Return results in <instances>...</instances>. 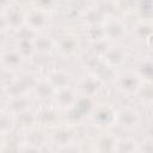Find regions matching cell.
Here are the masks:
<instances>
[{
    "label": "cell",
    "mask_w": 153,
    "mask_h": 153,
    "mask_svg": "<svg viewBox=\"0 0 153 153\" xmlns=\"http://www.w3.org/2000/svg\"><path fill=\"white\" fill-rule=\"evenodd\" d=\"M48 23H49V18L44 8L35 6L24 12V24L33 32L44 30Z\"/></svg>",
    "instance_id": "1"
},
{
    "label": "cell",
    "mask_w": 153,
    "mask_h": 153,
    "mask_svg": "<svg viewBox=\"0 0 153 153\" xmlns=\"http://www.w3.org/2000/svg\"><path fill=\"white\" fill-rule=\"evenodd\" d=\"M36 81L37 80L33 79L31 75H23L8 82L6 86H4V90H5V93L10 98L19 97V96H27V93L31 90H33Z\"/></svg>",
    "instance_id": "2"
},
{
    "label": "cell",
    "mask_w": 153,
    "mask_h": 153,
    "mask_svg": "<svg viewBox=\"0 0 153 153\" xmlns=\"http://www.w3.org/2000/svg\"><path fill=\"white\" fill-rule=\"evenodd\" d=\"M90 116L94 126L100 128H106L115 124L116 110L112 109L110 105H99L97 108H93Z\"/></svg>",
    "instance_id": "3"
},
{
    "label": "cell",
    "mask_w": 153,
    "mask_h": 153,
    "mask_svg": "<svg viewBox=\"0 0 153 153\" xmlns=\"http://www.w3.org/2000/svg\"><path fill=\"white\" fill-rule=\"evenodd\" d=\"M140 114L135 108L126 106L121 110L116 111V120L115 123H117L121 128L126 130H133L135 129L140 123Z\"/></svg>",
    "instance_id": "4"
},
{
    "label": "cell",
    "mask_w": 153,
    "mask_h": 153,
    "mask_svg": "<svg viewBox=\"0 0 153 153\" xmlns=\"http://www.w3.org/2000/svg\"><path fill=\"white\" fill-rule=\"evenodd\" d=\"M116 86L124 94H135L141 88V79L135 72H126L117 76Z\"/></svg>",
    "instance_id": "5"
},
{
    "label": "cell",
    "mask_w": 153,
    "mask_h": 153,
    "mask_svg": "<svg viewBox=\"0 0 153 153\" xmlns=\"http://www.w3.org/2000/svg\"><path fill=\"white\" fill-rule=\"evenodd\" d=\"M104 27V33H105V39H111V41H118L123 38L126 35V24L123 20L120 18H106L105 22L103 23Z\"/></svg>",
    "instance_id": "6"
},
{
    "label": "cell",
    "mask_w": 153,
    "mask_h": 153,
    "mask_svg": "<svg viewBox=\"0 0 153 153\" xmlns=\"http://www.w3.org/2000/svg\"><path fill=\"white\" fill-rule=\"evenodd\" d=\"M2 17L6 22L7 27L11 29H20L24 24V12L20 10L19 6L14 4H8L2 12Z\"/></svg>",
    "instance_id": "7"
},
{
    "label": "cell",
    "mask_w": 153,
    "mask_h": 153,
    "mask_svg": "<svg viewBox=\"0 0 153 153\" xmlns=\"http://www.w3.org/2000/svg\"><path fill=\"white\" fill-rule=\"evenodd\" d=\"M127 59V53L122 47H109L103 51V62L110 68L121 67Z\"/></svg>",
    "instance_id": "8"
},
{
    "label": "cell",
    "mask_w": 153,
    "mask_h": 153,
    "mask_svg": "<svg viewBox=\"0 0 153 153\" xmlns=\"http://www.w3.org/2000/svg\"><path fill=\"white\" fill-rule=\"evenodd\" d=\"M55 48L56 50H59L61 55L71 56V55H74L79 50L80 42L76 36L72 33H66L61 36L57 42H55Z\"/></svg>",
    "instance_id": "9"
},
{
    "label": "cell",
    "mask_w": 153,
    "mask_h": 153,
    "mask_svg": "<svg viewBox=\"0 0 153 153\" xmlns=\"http://www.w3.org/2000/svg\"><path fill=\"white\" fill-rule=\"evenodd\" d=\"M23 61H24V57L20 55V53L17 49L5 50L0 55V63H1V66L5 69L11 71V72L18 71L22 67Z\"/></svg>",
    "instance_id": "10"
},
{
    "label": "cell",
    "mask_w": 153,
    "mask_h": 153,
    "mask_svg": "<svg viewBox=\"0 0 153 153\" xmlns=\"http://www.w3.org/2000/svg\"><path fill=\"white\" fill-rule=\"evenodd\" d=\"M78 93L76 90L72 88L71 86L60 88L56 91L55 93V99H56V104L59 108H63V109H69L73 106V104L75 103V100L78 99Z\"/></svg>",
    "instance_id": "11"
},
{
    "label": "cell",
    "mask_w": 153,
    "mask_h": 153,
    "mask_svg": "<svg viewBox=\"0 0 153 153\" xmlns=\"http://www.w3.org/2000/svg\"><path fill=\"white\" fill-rule=\"evenodd\" d=\"M117 139L111 133H104L94 142V148L98 153H115Z\"/></svg>",
    "instance_id": "12"
},
{
    "label": "cell",
    "mask_w": 153,
    "mask_h": 153,
    "mask_svg": "<svg viewBox=\"0 0 153 153\" xmlns=\"http://www.w3.org/2000/svg\"><path fill=\"white\" fill-rule=\"evenodd\" d=\"M99 87H100V81L94 75H88L82 78L78 85V88L80 90L81 96L90 97V98H92L98 93Z\"/></svg>",
    "instance_id": "13"
},
{
    "label": "cell",
    "mask_w": 153,
    "mask_h": 153,
    "mask_svg": "<svg viewBox=\"0 0 153 153\" xmlns=\"http://www.w3.org/2000/svg\"><path fill=\"white\" fill-rule=\"evenodd\" d=\"M106 13L104 10L100 8V6H92L90 8H87L85 11V16H84V19H85V23L88 25H100L105 22L106 19Z\"/></svg>",
    "instance_id": "14"
},
{
    "label": "cell",
    "mask_w": 153,
    "mask_h": 153,
    "mask_svg": "<svg viewBox=\"0 0 153 153\" xmlns=\"http://www.w3.org/2000/svg\"><path fill=\"white\" fill-rule=\"evenodd\" d=\"M30 105H31V100H30L29 96H19V97L10 98V102H8L10 114L19 115L25 111H29Z\"/></svg>",
    "instance_id": "15"
},
{
    "label": "cell",
    "mask_w": 153,
    "mask_h": 153,
    "mask_svg": "<svg viewBox=\"0 0 153 153\" xmlns=\"http://www.w3.org/2000/svg\"><path fill=\"white\" fill-rule=\"evenodd\" d=\"M53 140L57 146L66 147V146L71 145V142L74 140V133L67 126L59 127V128H56V130L53 134Z\"/></svg>",
    "instance_id": "16"
},
{
    "label": "cell",
    "mask_w": 153,
    "mask_h": 153,
    "mask_svg": "<svg viewBox=\"0 0 153 153\" xmlns=\"http://www.w3.org/2000/svg\"><path fill=\"white\" fill-rule=\"evenodd\" d=\"M33 92L39 99L45 100V99L53 97V94L56 93V90L54 88V86L50 84V81L48 79H42V80L36 81V84L33 86Z\"/></svg>",
    "instance_id": "17"
},
{
    "label": "cell",
    "mask_w": 153,
    "mask_h": 153,
    "mask_svg": "<svg viewBox=\"0 0 153 153\" xmlns=\"http://www.w3.org/2000/svg\"><path fill=\"white\" fill-rule=\"evenodd\" d=\"M50 84L54 86V88L57 91L60 88H63V87H67L69 86V75L67 72L62 71V69H59V71H54L49 78H47Z\"/></svg>",
    "instance_id": "18"
},
{
    "label": "cell",
    "mask_w": 153,
    "mask_h": 153,
    "mask_svg": "<svg viewBox=\"0 0 153 153\" xmlns=\"http://www.w3.org/2000/svg\"><path fill=\"white\" fill-rule=\"evenodd\" d=\"M33 48L39 53L48 54L55 48V41L48 36H36L33 38Z\"/></svg>",
    "instance_id": "19"
},
{
    "label": "cell",
    "mask_w": 153,
    "mask_h": 153,
    "mask_svg": "<svg viewBox=\"0 0 153 153\" xmlns=\"http://www.w3.org/2000/svg\"><path fill=\"white\" fill-rule=\"evenodd\" d=\"M135 74L141 79V80H146L147 82H151L152 76H153V63L151 59H145L142 60L136 68Z\"/></svg>",
    "instance_id": "20"
},
{
    "label": "cell",
    "mask_w": 153,
    "mask_h": 153,
    "mask_svg": "<svg viewBox=\"0 0 153 153\" xmlns=\"http://www.w3.org/2000/svg\"><path fill=\"white\" fill-rule=\"evenodd\" d=\"M86 36L88 41L92 43H102L105 39V33H104V27L103 24L100 25H88L86 29Z\"/></svg>",
    "instance_id": "21"
},
{
    "label": "cell",
    "mask_w": 153,
    "mask_h": 153,
    "mask_svg": "<svg viewBox=\"0 0 153 153\" xmlns=\"http://www.w3.org/2000/svg\"><path fill=\"white\" fill-rule=\"evenodd\" d=\"M137 143L131 137H124L117 140L115 153H135L137 152Z\"/></svg>",
    "instance_id": "22"
},
{
    "label": "cell",
    "mask_w": 153,
    "mask_h": 153,
    "mask_svg": "<svg viewBox=\"0 0 153 153\" xmlns=\"http://www.w3.org/2000/svg\"><path fill=\"white\" fill-rule=\"evenodd\" d=\"M135 33L141 39L149 41L152 37V24L148 20H141L135 25Z\"/></svg>",
    "instance_id": "23"
},
{
    "label": "cell",
    "mask_w": 153,
    "mask_h": 153,
    "mask_svg": "<svg viewBox=\"0 0 153 153\" xmlns=\"http://www.w3.org/2000/svg\"><path fill=\"white\" fill-rule=\"evenodd\" d=\"M35 117H36V121H39L43 124H53L57 118L56 111L54 108H44Z\"/></svg>",
    "instance_id": "24"
},
{
    "label": "cell",
    "mask_w": 153,
    "mask_h": 153,
    "mask_svg": "<svg viewBox=\"0 0 153 153\" xmlns=\"http://www.w3.org/2000/svg\"><path fill=\"white\" fill-rule=\"evenodd\" d=\"M16 124V118L12 116V114L2 112L0 115V134H8Z\"/></svg>",
    "instance_id": "25"
},
{
    "label": "cell",
    "mask_w": 153,
    "mask_h": 153,
    "mask_svg": "<svg viewBox=\"0 0 153 153\" xmlns=\"http://www.w3.org/2000/svg\"><path fill=\"white\" fill-rule=\"evenodd\" d=\"M17 50L20 53V55L24 59L30 56L35 50V48H33V38H19L18 45H17Z\"/></svg>",
    "instance_id": "26"
},
{
    "label": "cell",
    "mask_w": 153,
    "mask_h": 153,
    "mask_svg": "<svg viewBox=\"0 0 153 153\" xmlns=\"http://www.w3.org/2000/svg\"><path fill=\"white\" fill-rule=\"evenodd\" d=\"M20 148H22V145L17 140L10 139L4 142V145L0 148V153H19Z\"/></svg>",
    "instance_id": "27"
},
{
    "label": "cell",
    "mask_w": 153,
    "mask_h": 153,
    "mask_svg": "<svg viewBox=\"0 0 153 153\" xmlns=\"http://www.w3.org/2000/svg\"><path fill=\"white\" fill-rule=\"evenodd\" d=\"M137 11L142 16V20L151 22L152 18V1H140L137 2Z\"/></svg>",
    "instance_id": "28"
},
{
    "label": "cell",
    "mask_w": 153,
    "mask_h": 153,
    "mask_svg": "<svg viewBox=\"0 0 153 153\" xmlns=\"http://www.w3.org/2000/svg\"><path fill=\"white\" fill-rule=\"evenodd\" d=\"M17 116H18V122H19V124H20L22 128H29V127H31L36 122L35 115H32L29 111H25L23 114L17 115Z\"/></svg>",
    "instance_id": "29"
},
{
    "label": "cell",
    "mask_w": 153,
    "mask_h": 153,
    "mask_svg": "<svg viewBox=\"0 0 153 153\" xmlns=\"http://www.w3.org/2000/svg\"><path fill=\"white\" fill-rule=\"evenodd\" d=\"M139 153H153V140L151 136H147L143 139L142 143L137 146Z\"/></svg>",
    "instance_id": "30"
},
{
    "label": "cell",
    "mask_w": 153,
    "mask_h": 153,
    "mask_svg": "<svg viewBox=\"0 0 153 153\" xmlns=\"http://www.w3.org/2000/svg\"><path fill=\"white\" fill-rule=\"evenodd\" d=\"M143 93V100H146V102H151L152 100V96H153V92H152V86H151V84L148 82L146 86H141V88L139 90V92L137 93Z\"/></svg>",
    "instance_id": "31"
},
{
    "label": "cell",
    "mask_w": 153,
    "mask_h": 153,
    "mask_svg": "<svg viewBox=\"0 0 153 153\" xmlns=\"http://www.w3.org/2000/svg\"><path fill=\"white\" fill-rule=\"evenodd\" d=\"M19 153H42V152H41V148L39 147L33 146L31 143H26V145L22 146Z\"/></svg>",
    "instance_id": "32"
},
{
    "label": "cell",
    "mask_w": 153,
    "mask_h": 153,
    "mask_svg": "<svg viewBox=\"0 0 153 153\" xmlns=\"http://www.w3.org/2000/svg\"><path fill=\"white\" fill-rule=\"evenodd\" d=\"M1 114H2V111H1V109H0V115H1Z\"/></svg>",
    "instance_id": "33"
},
{
    "label": "cell",
    "mask_w": 153,
    "mask_h": 153,
    "mask_svg": "<svg viewBox=\"0 0 153 153\" xmlns=\"http://www.w3.org/2000/svg\"><path fill=\"white\" fill-rule=\"evenodd\" d=\"M135 153H139V152H135Z\"/></svg>",
    "instance_id": "34"
}]
</instances>
